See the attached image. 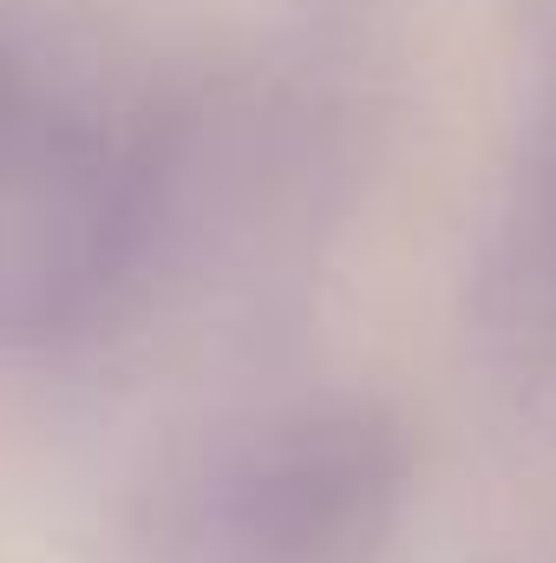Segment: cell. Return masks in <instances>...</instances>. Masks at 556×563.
I'll return each instance as SVG.
<instances>
[{"label": "cell", "instance_id": "1", "mask_svg": "<svg viewBox=\"0 0 556 563\" xmlns=\"http://www.w3.org/2000/svg\"><path fill=\"white\" fill-rule=\"evenodd\" d=\"M144 170L119 112L0 33V347L79 328L125 276Z\"/></svg>", "mask_w": 556, "mask_h": 563}]
</instances>
